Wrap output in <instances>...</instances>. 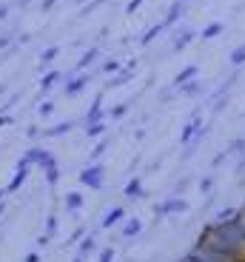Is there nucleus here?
Wrapping results in <instances>:
<instances>
[{"label":"nucleus","mask_w":245,"mask_h":262,"mask_svg":"<svg viewBox=\"0 0 245 262\" xmlns=\"http://www.w3.org/2000/svg\"><path fill=\"white\" fill-rule=\"evenodd\" d=\"M94 74H86V72H72L66 77V85H63V94L66 97H77L83 89H88V83H92Z\"/></svg>","instance_id":"nucleus-1"},{"label":"nucleus","mask_w":245,"mask_h":262,"mask_svg":"<svg viewBox=\"0 0 245 262\" xmlns=\"http://www.w3.org/2000/svg\"><path fill=\"white\" fill-rule=\"evenodd\" d=\"M80 183L88 185V188H100V185H103V165H88V168L80 174Z\"/></svg>","instance_id":"nucleus-2"},{"label":"nucleus","mask_w":245,"mask_h":262,"mask_svg":"<svg viewBox=\"0 0 245 262\" xmlns=\"http://www.w3.org/2000/svg\"><path fill=\"white\" fill-rule=\"evenodd\" d=\"M63 77H66V74L60 72V69H46V74L40 77V94H49V92H54V85H57Z\"/></svg>","instance_id":"nucleus-3"},{"label":"nucleus","mask_w":245,"mask_h":262,"mask_svg":"<svg viewBox=\"0 0 245 262\" xmlns=\"http://www.w3.org/2000/svg\"><path fill=\"white\" fill-rule=\"evenodd\" d=\"M199 131H203V117H199V114H194V117L186 123V128H183V137H180V143H191Z\"/></svg>","instance_id":"nucleus-4"},{"label":"nucleus","mask_w":245,"mask_h":262,"mask_svg":"<svg viewBox=\"0 0 245 262\" xmlns=\"http://www.w3.org/2000/svg\"><path fill=\"white\" fill-rule=\"evenodd\" d=\"M134 72H137V60H131L126 69H120V72L114 74V80L108 83V92H112V89H117V85H123V83H128V80L134 77Z\"/></svg>","instance_id":"nucleus-5"},{"label":"nucleus","mask_w":245,"mask_h":262,"mask_svg":"<svg viewBox=\"0 0 245 262\" xmlns=\"http://www.w3.org/2000/svg\"><path fill=\"white\" fill-rule=\"evenodd\" d=\"M186 9H188V3H186V0H174V3H171V9H168V14L163 17V20H166V26L171 29L174 23H177V20L183 17V14H186Z\"/></svg>","instance_id":"nucleus-6"},{"label":"nucleus","mask_w":245,"mask_h":262,"mask_svg":"<svg viewBox=\"0 0 245 262\" xmlns=\"http://www.w3.org/2000/svg\"><path fill=\"white\" fill-rule=\"evenodd\" d=\"M100 120H106V114H103V94H100V97H94V103L88 105V112H86V125L100 123Z\"/></svg>","instance_id":"nucleus-7"},{"label":"nucleus","mask_w":245,"mask_h":262,"mask_svg":"<svg viewBox=\"0 0 245 262\" xmlns=\"http://www.w3.org/2000/svg\"><path fill=\"white\" fill-rule=\"evenodd\" d=\"M194 37H197V32H194V29H183V32L174 37L171 52H183V49H188V43H194Z\"/></svg>","instance_id":"nucleus-8"},{"label":"nucleus","mask_w":245,"mask_h":262,"mask_svg":"<svg viewBox=\"0 0 245 262\" xmlns=\"http://www.w3.org/2000/svg\"><path fill=\"white\" fill-rule=\"evenodd\" d=\"M97 57H100V46H92L88 52H83V54H80V60H77V69H74V72H83V69H88V66H94V63H97Z\"/></svg>","instance_id":"nucleus-9"},{"label":"nucleus","mask_w":245,"mask_h":262,"mask_svg":"<svg viewBox=\"0 0 245 262\" xmlns=\"http://www.w3.org/2000/svg\"><path fill=\"white\" fill-rule=\"evenodd\" d=\"M199 92H203V83H199L197 77H194V80H188V83H183V85L177 89V94H180V97H197Z\"/></svg>","instance_id":"nucleus-10"},{"label":"nucleus","mask_w":245,"mask_h":262,"mask_svg":"<svg viewBox=\"0 0 245 262\" xmlns=\"http://www.w3.org/2000/svg\"><path fill=\"white\" fill-rule=\"evenodd\" d=\"M166 29H168V26H166V20H160L157 26H151L146 34H143V37H140V43H143V46H148V43H154V40H157L160 34L166 32Z\"/></svg>","instance_id":"nucleus-11"},{"label":"nucleus","mask_w":245,"mask_h":262,"mask_svg":"<svg viewBox=\"0 0 245 262\" xmlns=\"http://www.w3.org/2000/svg\"><path fill=\"white\" fill-rule=\"evenodd\" d=\"M222 32H226V23H208V26L199 32V37H203V40H214V37H219Z\"/></svg>","instance_id":"nucleus-12"},{"label":"nucleus","mask_w":245,"mask_h":262,"mask_svg":"<svg viewBox=\"0 0 245 262\" xmlns=\"http://www.w3.org/2000/svg\"><path fill=\"white\" fill-rule=\"evenodd\" d=\"M194 77H197V66H186V69L174 77V89H180L183 83H188V80H194Z\"/></svg>","instance_id":"nucleus-13"},{"label":"nucleus","mask_w":245,"mask_h":262,"mask_svg":"<svg viewBox=\"0 0 245 262\" xmlns=\"http://www.w3.org/2000/svg\"><path fill=\"white\" fill-rule=\"evenodd\" d=\"M74 128V123H57V125H52V128H46L43 131V137H60V134H69V131Z\"/></svg>","instance_id":"nucleus-14"},{"label":"nucleus","mask_w":245,"mask_h":262,"mask_svg":"<svg viewBox=\"0 0 245 262\" xmlns=\"http://www.w3.org/2000/svg\"><path fill=\"white\" fill-rule=\"evenodd\" d=\"M106 128H108L106 120H100V123H92V125H86V137H88V140H97L100 134H106Z\"/></svg>","instance_id":"nucleus-15"},{"label":"nucleus","mask_w":245,"mask_h":262,"mask_svg":"<svg viewBox=\"0 0 245 262\" xmlns=\"http://www.w3.org/2000/svg\"><path fill=\"white\" fill-rule=\"evenodd\" d=\"M57 54H60V46H49V49H43V52H40V66H49L54 57H57Z\"/></svg>","instance_id":"nucleus-16"},{"label":"nucleus","mask_w":245,"mask_h":262,"mask_svg":"<svg viewBox=\"0 0 245 262\" xmlns=\"http://www.w3.org/2000/svg\"><path fill=\"white\" fill-rule=\"evenodd\" d=\"M123 66H120V60H106V63L97 69V74H117Z\"/></svg>","instance_id":"nucleus-17"},{"label":"nucleus","mask_w":245,"mask_h":262,"mask_svg":"<svg viewBox=\"0 0 245 262\" xmlns=\"http://www.w3.org/2000/svg\"><path fill=\"white\" fill-rule=\"evenodd\" d=\"M120 220H123V208H114L106 214V220H103V228H112V225H117Z\"/></svg>","instance_id":"nucleus-18"},{"label":"nucleus","mask_w":245,"mask_h":262,"mask_svg":"<svg viewBox=\"0 0 245 262\" xmlns=\"http://www.w3.org/2000/svg\"><path fill=\"white\" fill-rule=\"evenodd\" d=\"M228 60H231V66H234V69L245 66V46H237V49L231 52V57H228Z\"/></svg>","instance_id":"nucleus-19"},{"label":"nucleus","mask_w":245,"mask_h":262,"mask_svg":"<svg viewBox=\"0 0 245 262\" xmlns=\"http://www.w3.org/2000/svg\"><path fill=\"white\" fill-rule=\"evenodd\" d=\"M128 108H131V103L126 100V103H117V105H114V108H112L108 114H112V120H123V117H126V112H128Z\"/></svg>","instance_id":"nucleus-20"},{"label":"nucleus","mask_w":245,"mask_h":262,"mask_svg":"<svg viewBox=\"0 0 245 262\" xmlns=\"http://www.w3.org/2000/svg\"><path fill=\"white\" fill-rule=\"evenodd\" d=\"M134 234H140V220H128L126 228H123V236H134Z\"/></svg>","instance_id":"nucleus-21"},{"label":"nucleus","mask_w":245,"mask_h":262,"mask_svg":"<svg viewBox=\"0 0 245 262\" xmlns=\"http://www.w3.org/2000/svg\"><path fill=\"white\" fill-rule=\"evenodd\" d=\"M126 194H128V196H140V194H143V185H140V180H131V183L126 185Z\"/></svg>","instance_id":"nucleus-22"},{"label":"nucleus","mask_w":245,"mask_h":262,"mask_svg":"<svg viewBox=\"0 0 245 262\" xmlns=\"http://www.w3.org/2000/svg\"><path fill=\"white\" fill-rule=\"evenodd\" d=\"M94 251V236H86L83 243H80V256H86V254H92Z\"/></svg>","instance_id":"nucleus-23"},{"label":"nucleus","mask_w":245,"mask_h":262,"mask_svg":"<svg viewBox=\"0 0 245 262\" xmlns=\"http://www.w3.org/2000/svg\"><path fill=\"white\" fill-rule=\"evenodd\" d=\"M66 205H69L72 211H74V208H80V205H83V196H80L77 191H74V194H69V196H66Z\"/></svg>","instance_id":"nucleus-24"},{"label":"nucleus","mask_w":245,"mask_h":262,"mask_svg":"<svg viewBox=\"0 0 245 262\" xmlns=\"http://www.w3.org/2000/svg\"><path fill=\"white\" fill-rule=\"evenodd\" d=\"M52 112H54V103H52V100H46V103H40V108H37V114H40V117H49Z\"/></svg>","instance_id":"nucleus-25"},{"label":"nucleus","mask_w":245,"mask_h":262,"mask_svg":"<svg viewBox=\"0 0 245 262\" xmlns=\"http://www.w3.org/2000/svg\"><path fill=\"white\" fill-rule=\"evenodd\" d=\"M14 32H6V34H0V49H9V43H14Z\"/></svg>","instance_id":"nucleus-26"},{"label":"nucleus","mask_w":245,"mask_h":262,"mask_svg":"<svg viewBox=\"0 0 245 262\" xmlns=\"http://www.w3.org/2000/svg\"><path fill=\"white\" fill-rule=\"evenodd\" d=\"M57 177H60V168H57V165L46 171V183H49V185H54V183H57Z\"/></svg>","instance_id":"nucleus-27"},{"label":"nucleus","mask_w":245,"mask_h":262,"mask_svg":"<svg viewBox=\"0 0 245 262\" xmlns=\"http://www.w3.org/2000/svg\"><path fill=\"white\" fill-rule=\"evenodd\" d=\"M57 6V0H40V12H52Z\"/></svg>","instance_id":"nucleus-28"},{"label":"nucleus","mask_w":245,"mask_h":262,"mask_svg":"<svg viewBox=\"0 0 245 262\" xmlns=\"http://www.w3.org/2000/svg\"><path fill=\"white\" fill-rule=\"evenodd\" d=\"M9 12H12V3H3V6H0V23L9 17Z\"/></svg>","instance_id":"nucleus-29"},{"label":"nucleus","mask_w":245,"mask_h":262,"mask_svg":"<svg viewBox=\"0 0 245 262\" xmlns=\"http://www.w3.org/2000/svg\"><path fill=\"white\" fill-rule=\"evenodd\" d=\"M100 262H114V251H112V248H106L103 254H100Z\"/></svg>","instance_id":"nucleus-30"},{"label":"nucleus","mask_w":245,"mask_h":262,"mask_svg":"<svg viewBox=\"0 0 245 262\" xmlns=\"http://www.w3.org/2000/svg\"><path fill=\"white\" fill-rule=\"evenodd\" d=\"M140 6H143V0H131V3H128V6H126V12L128 14H134V12H137V9Z\"/></svg>","instance_id":"nucleus-31"},{"label":"nucleus","mask_w":245,"mask_h":262,"mask_svg":"<svg viewBox=\"0 0 245 262\" xmlns=\"http://www.w3.org/2000/svg\"><path fill=\"white\" fill-rule=\"evenodd\" d=\"M106 145H108V140H103V143H100V145H97V148H94V154H92V157H94V160H97V157H100V154H103V151H106Z\"/></svg>","instance_id":"nucleus-32"},{"label":"nucleus","mask_w":245,"mask_h":262,"mask_svg":"<svg viewBox=\"0 0 245 262\" xmlns=\"http://www.w3.org/2000/svg\"><path fill=\"white\" fill-rule=\"evenodd\" d=\"M12 114H9V112H0V125H9V123H12Z\"/></svg>","instance_id":"nucleus-33"},{"label":"nucleus","mask_w":245,"mask_h":262,"mask_svg":"<svg viewBox=\"0 0 245 262\" xmlns=\"http://www.w3.org/2000/svg\"><path fill=\"white\" fill-rule=\"evenodd\" d=\"M26 262H40V256H37V254H29V256H26Z\"/></svg>","instance_id":"nucleus-34"},{"label":"nucleus","mask_w":245,"mask_h":262,"mask_svg":"<svg viewBox=\"0 0 245 262\" xmlns=\"http://www.w3.org/2000/svg\"><path fill=\"white\" fill-rule=\"evenodd\" d=\"M29 6V0H20V9H26Z\"/></svg>","instance_id":"nucleus-35"}]
</instances>
